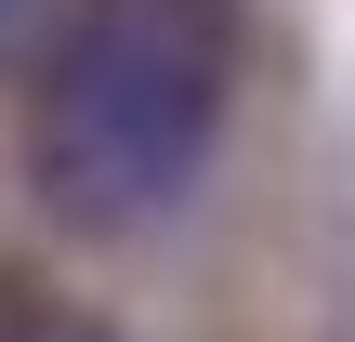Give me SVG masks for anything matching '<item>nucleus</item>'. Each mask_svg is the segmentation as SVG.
I'll return each instance as SVG.
<instances>
[{
	"label": "nucleus",
	"mask_w": 355,
	"mask_h": 342,
	"mask_svg": "<svg viewBox=\"0 0 355 342\" xmlns=\"http://www.w3.org/2000/svg\"><path fill=\"white\" fill-rule=\"evenodd\" d=\"M237 105V0H79L40 53V198L92 237L184 211Z\"/></svg>",
	"instance_id": "f257e3e1"
},
{
	"label": "nucleus",
	"mask_w": 355,
	"mask_h": 342,
	"mask_svg": "<svg viewBox=\"0 0 355 342\" xmlns=\"http://www.w3.org/2000/svg\"><path fill=\"white\" fill-rule=\"evenodd\" d=\"M0 342H119V330L66 316V303H40V290H0Z\"/></svg>",
	"instance_id": "f03ea898"
},
{
	"label": "nucleus",
	"mask_w": 355,
	"mask_h": 342,
	"mask_svg": "<svg viewBox=\"0 0 355 342\" xmlns=\"http://www.w3.org/2000/svg\"><path fill=\"white\" fill-rule=\"evenodd\" d=\"M26 53H40V0H0V79H13Z\"/></svg>",
	"instance_id": "7ed1b4c3"
}]
</instances>
